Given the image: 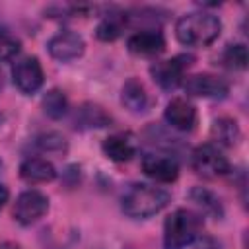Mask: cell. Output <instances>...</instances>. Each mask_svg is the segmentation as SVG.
<instances>
[{
    "mask_svg": "<svg viewBox=\"0 0 249 249\" xmlns=\"http://www.w3.org/2000/svg\"><path fill=\"white\" fill-rule=\"evenodd\" d=\"M76 123L84 128H91V126H105L111 123V117L97 105H84L78 109L76 113Z\"/></svg>",
    "mask_w": 249,
    "mask_h": 249,
    "instance_id": "19",
    "label": "cell"
},
{
    "mask_svg": "<svg viewBox=\"0 0 249 249\" xmlns=\"http://www.w3.org/2000/svg\"><path fill=\"white\" fill-rule=\"evenodd\" d=\"M19 49H21L19 39H16V37L10 33V29H6V27L0 25V60H10V58H14V56L19 53Z\"/></svg>",
    "mask_w": 249,
    "mask_h": 249,
    "instance_id": "21",
    "label": "cell"
},
{
    "mask_svg": "<svg viewBox=\"0 0 249 249\" xmlns=\"http://www.w3.org/2000/svg\"><path fill=\"white\" fill-rule=\"evenodd\" d=\"M189 56H173V58H167V60H161V62H156L150 72L154 76V80L163 88V89H173L181 84V78H183V72L185 68L189 66Z\"/></svg>",
    "mask_w": 249,
    "mask_h": 249,
    "instance_id": "7",
    "label": "cell"
},
{
    "mask_svg": "<svg viewBox=\"0 0 249 249\" xmlns=\"http://www.w3.org/2000/svg\"><path fill=\"white\" fill-rule=\"evenodd\" d=\"M126 45L136 54L154 56V54H160L165 49V39L156 29H144V31H136L134 35H130Z\"/></svg>",
    "mask_w": 249,
    "mask_h": 249,
    "instance_id": "12",
    "label": "cell"
},
{
    "mask_svg": "<svg viewBox=\"0 0 249 249\" xmlns=\"http://www.w3.org/2000/svg\"><path fill=\"white\" fill-rule=\"evenodd\" d=\"M169 202L167 191L146 183L132 185L123 195V212L130 218H150L165 208Z\"/></svg>",
    "mask_w": 249,
    "mask_h": 249,
    "instance_id": "2",
    "label": "cell"
},
{
    "mask_svg": "<svg viewBox=\"0 0 249 249\" xmlns=\"http://www.w3.org/2000/svg\"><path fill=\"white\" fill-rule=\"evenodd\" d=\"M220 29H222L220 19L212 14H206V12L187 14L175 25L177 39L183 45H189V47H206V45H210L212 41L218 39Z\"/></svg>",
    "mask_w": 249,
    "mask_h": 249,
    "instance_id": "1",
    "label": "cell"
},
{
    "mask_svg": "<svg viewBox=\"0 0 249 249\" xmlns=\"http://www.w3.org/2000/svg\"><path fill=\"white\" fill-rule=\"evenodd\" d=\"M202 233L200 214L189 208H177L167 216L163 226V245L165 249H183L191 245Z\"/></svg>",
    "mask_w": 249,
    "mask_h": 249,
    "instance_id": "3",
    "label": "cell"
},
{
    "mask_svg": "<svg viewBox=\"0 0 249 249\" xmlns=\"http://www.w3.org/2000/svg\"><path fill=\"white\" fill-rule=\"evenodd\" d=\"M193 167L202 177H218L230 171V163L226 156L212 144L198 146L193 152Z\"/></svg>",
    "mask_w": 249,
    "mask_h": 249,
    "instance_id": "4",
    "label": "cell"
},
{
    "mask_svg": "<svg viewBox=\"0 0 249 249\" xmlns=\"http://www.w3.org/2000/svg\"><path fill=\"white\" fill-rule=\"evenodd\" d=\"M0 169H2V160H0Z\"/></svg>",
    "mask_w": 249,
    "mask_h": 249,
    "instance_id": "27",
    "label": "cell"
},
{
    "mask_svg": "<svg viewBox=\"0 0 249 249\" xmlns=\"http://www.w3.org/2000/svg\"><path fill=\"white\" fill-rule=\"evenodd\" d=\"M0 88H2V72H0ZM0 119H2V115H0Z\"/></svg>",
    "mask_w": 249,
    "mask_h": 249,
    "instance_id": "26",
    "label": "cell"
},
{
    "mask_svg": "<svg viewBox=\"0 0 249 249\" xmlns=\"http://www.w3.org/2000/svg\"><path fill=\"white\" fill-rule=\"evenodd\" d=\"M126 25V16L123 12H111L107 14L99 25H97V37L101 41H115Z\"/></svg>",
    "mask_w": 249,
    "mask_h": 249,
    "instance_id": "18",
    "label": "cell"
},
{
    "mask_svg": "<svg viewBox=\"0 0 249 249\" xmlns=\"http://www.w3.org/2000/svg\"><path fill=\"white\" fill-rule=\"evenodd\" d=\"M19 173L29 183H47V181H53L56 177L54 165L43 158H27L21 163Z\"/></svg>",
    "mask_w": 249,
    "mask_h": 249,
    "instance_id": "15",
    "label": "cell"
},
{
    "mask_svg": "<svg viewBox=\"0 0 249 249\" xmlns=\"http://www.w3.org/2000/svg\"><path fill=\"white\" fill-rule=\"evenodd\" d=\"M12 74H14V84L23 93H35L43 86V68L35 56H25L18 60Z\"/></svg>",
    "mask_w": 249,
    "mask_h": 249,
    "instance_id": "6",
    "label": "cell"
},
{
    "mask_svg": "<svg viewBox=\"0 0 249 249\" xmlns=\"http://www.w3.org/2000/svg\"><path fill=\"white\" fill-rule=\"evenodd\" d=\"M66 97L60 89H51L45 97H43V109L51 119H60L66 113Z\"/></svg>",
    "mask_w": 249,
    "mask_h": 249,
    "instance_id": "20",
    "label": "cell"
},
{
    "mask_svg": "<svg viewBox=\"0 0 249 249\" xmlns=\"http://www.w3.org/2000/svg\"><path fill=\"white\" fill-rule=\"evenodd\" d=\"M49 208V200L43 193L31 189L25 191L18 196L16 204H14V216L19 224H31L35 220H39Z\"/></svg>",
    "mask_w": 249,
    "mask_h": 249,
    "instance_id": "5",
    "label": "cell"
},
{
    "mask_svg": "<svg viewBox=\"0 0 249 249\" xmlns=\"http://www.w3.org/2000/svg\"><path fill=\"white\" fill-rule=\"evenodd\" d=\"M212 138L222 144V146H235L237 140H239V126L233 119H228V117H222V119H216L214 124H212Z\"/></svg>",
    "mask_w": 249,
    "mask_h": 249,
    "instance_id": "17",
    "label": "cell"
},
{
    "mask_svg": "<svg viewBox=\"0 0 249 249\" xmlns=\"http://www.w3.org/2000/svg\"><path fill=\"white\" fill-rule=\"evenodd\" d=\"M6 200H8V189L4 185H0V208L6 204Z\"/></svg>",
    "mask_w": 249,
    "mask_h": 249,
    "instance_id": "25",
    "label": "cell"
},
{
    "mask_svg": "<svg viewBox=\"0 0 249 249\" xmlns=\"http://www.w3.org/2000/svg\"><path fill=\"white\" fill-rule=\"evenodd\" d=\"M142 169L148 177L160 183H171L179 175L177 161L167 154H146L142 158Z\"/></svg>",
    "mask_w": 249,
    "mask_h": 249,
    "instance_id": "9",
    "label": "cell"
},
{
    "mask_svg": "<svg viewBox=\"0 0 249 249\" xmlns=\"http://www.w3.org/2000/svg\"><path fill=\"white\" fill-rule=\"evenodd\" d=\"M189 198H191L204 214H208L210 218H222V214H224L222 202H220V198H218L212 191H208V189H204V187H195V189H191Z\"/></svg>",
    "mask_w": 249,
    "mask_h": 249,
    "instance_id": "16",
    "label": "cell"
},
{
    "mask_svg": "<svg viewBox=\"0 0 249 249\" xmlns=\"http://www.w3.org/2000/svg\"><path fill=\"white\" fill-rule=\"evenodd\" d=\"M103 152L113 161H128L136 152V144L130 134H113L103 140Z\"/></svg>",
    "mask_w": 249,
    "mask_h": 249,
    "instance_id": "14",
    "label": "cell"
},
{
    "mask_svg": "<svg viewBox=\"0 0 249 249\" xmlns=\"http://www.w3.org/2000/svg\"><path fill=\"white\" fill-rule=\"evenodd\" d=\"M185 89L191 95L196 97H212V99H222L228 93V84L212 74H195L185 82Z\"/></svg>",
    "mask_w": 249,
    "mask_h": 249,
    "instance_id": "10",
    "label": "cell"
},
{
    "mask_svg": "<svg viewBox=\"0 0 249 249\" xmlns=\"http://www.w3.org/2000/svg\"><path fill=\"white\" fill-rule=\"evenodd\" d=\"M49 53L53 58L56 60H74L84 53V39L70 29H64L60 33H56L51 41H49Z\"/></svg>",
    "mask_w": 249,
    "mask_h": 249,
    "instance_id": "8",
    "label": "cell"
},
{
    "mask_svg": "<svg viewBox=\"0 0 249 249\" xmlns=\"http://www.w3.org/2000/svg\"><path fill=\"white\" fill-rule=\"evenodd\" d=\"M198 249H220V247H218V243H216L214 239H210V237H204V239L200 241Z\"/></svg>",
    "mask_w": 249,
    "mask_h": 249,
    "instance_id": "24",
    "label": "cell"
},
{
    "mask_svg": "<svg viewBox=\"0 0 249 249\" xmlns=\"http://www.w3.org/2000/svg\"><path fill=\"white\" fill-rule=\"evenodd\" d=\"M121 101H123V105H124L128 111H132V113H144V111L148 109V105H150L146 88H144V84L138 82L136 78L126 80V84L123 86Z\"/></svg>",
    "mask_w": 249,
    "mask_h": 249,
    "instance_id": "13",
    "label": "cell"
},
{
    "mask_svg": "<svg viewBox=\"0 0 249 249\" xmlns=\"http://www.w3.org/2000/svg\"><path fill=\"white\" fill-rule=\"evenodd\" d=\"M224 62L228 68H245L247 66V49L245 45H230L224 51Z\"/></svg>",
    "mask_w": 249,
    "mask_h": 249,
    "instance_id": "22",
    "label": "cell"
},
{
    "mask_svg": "<svg viewBox=\"0 0 249 249\" xmlns=\"http://www.w3.org/2000/svg\"><path fill=\"white\" fill-rule=\"evenodd\" d=\"M165 121L177 130H191L196 123V111L187 99L175 97L165 107Z\"/></svg>",
    "mask_w": 249,
    "mask_h": 249,
    "instance_id": "11",
    "label": "cell"
},
{
    "mask_svg": "<svg viewBox=\"0 0 249 249\" xmlns=\"http://www.w3.org/2000/svg\"><path fill=\"white\" fill-rule=\"evenodd\" d=\"M37 146L43 150V152H64L66 150V142L62 136L54 134V132H49V134H43L37 138Z\"/></svg>",
    "mask_w": 249,
    "mask_h": 249,
    "instance_id": "23",
    "label": "cell"
}]
</instances>
